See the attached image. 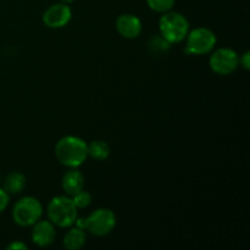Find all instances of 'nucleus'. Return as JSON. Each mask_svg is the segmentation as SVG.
Returning <instances> with one entry per match:
<instances>
[{"mask_svg": "<svg viewBox=\"0 0 250 250\" xmlns=\"http://www.w3.org/2000/svg\"><path fill=\"white\" fill-rule=\"evenodd\" d=\"M55 155L63 166L76 168L88 158V146L78 137L66 136L56 143Z\"/></svg>", "mask_w": 250, "mask_h": 250, "instance_id": "1", "label": "nucleus"}, {"mask_svg": "<svg viewBox=\"0 0 250 250\" xmlns=\"http://www.w3.org/2000/svg\"><path fill=\"white\" fill-rule=\"evenodd\" d=\"M161 37L170 44H176L186 39L189 32V22L180 12H164L159 21Z\"/></svg>", "mask_w": 250, "mask_h": 250, "instance_id": "2", "label": "nucleus"}, {"mask_svg": "<svg viewBox=\"0 0 250 250\" xmlns=\"http://www.w3.org/2000/svg\"><path fill=\"white\" fill-rule=\"evenodd\" d=\"M48 217L54 226L70 227L77 219V208L71 198L59 195L53 198L49 203Z\"/></svg>", "mask_w": 250, "mask_h": 250, "instance_id": "3", "label": "nucleus"}, {"mask_svg": "<svg viewBox=\"0 0 250 250\" xmlns=\"http://www.w3.org/2000/svg\"><path fill=\"white\" fill-rule=\"evenodd\" d=\"M43 214L41 202L33 197H24L15 204L12 209V219L15 224L22 227L33 226Z\"/></svg>", "mask_w": 250, "mask_h": 250, "instance_id": "4", "label": "nucleus"}, {"mask_svg": "<svg viewBox=\"0 0 250 250\" xmlns=\"http://www.w3.org/2000/svg\"><path fill=\"white\" fill-rule=\"evenodd\" d=\"M186 39L187 44L185 51L190 55H204L210 53L216 44V36L207 27H199L189 31Z\"/></svg>", "mask_w": 250, "mask_h": 250, "instance_id": "5", "label": "nucleus"}, {"mask_svg": "<svg viewBox=\"0 0 250 250\" xmlns=\"http://www.w3.org/2000/svg\"><path fill=\"white\" fill-rule=\"evenodd\" d=\"M116 226V216L110 209H98L84 219V229L94 236H106Z\"/></svg>", "mask_w": 250, "mask_h": 250, "instance_id": "6", "label": "nucleus"}, {"mask_svg": "<svg viewBox=\"0 0 250 250\" xmlns=\"http://www.w3.org/2000/svg\"><path fill=\"white\" fill-rule=\"evenodd\" d=\"M239 66V56L234 50L221 48L210 58V67L217 75H231Z\"/></svg>", "mask_w": 250, "mask_h": 250, "instance_id": "7", "label": "nucleus"}, {"mask_svg": "<svg viewBox=\"0 0 250 250\" xmlns=\"http://www.w3.org/2000/svg\"><path fill=\"white\" fill-rule=\"evenodd\" d=\"M72 12L70 6L63 2L54 4L43 14V22L49 28H61L71 21Z\"/></svg>", "mask_w": 250, "mask_h": 250, "instance_id": "8", "label": "nucleus"}, {"mask_svg": "<svg viewBox=\"0 0 250 250\" xmlns=\"http://www.w3.org/2000/svg\"><path fill=\"white\" fill-rule=\"evenodd\" d=\"M32 241L39 247H49L55 241V227L54 224L45 220H38L32 229Z\"/></svg>", "mask_w": 250, "mask_h": 250, "instance_id": "9", "label": "nucleus"}, {"mask_svg": "<svg viewBox=\"0 0 250 250\" xmlns=\"http://www.w3.org/2000/svg\"><path fill=\"white\" fill-rule=\"evenodd\" d=\"M116 29L124 38H137L142 32V22L134 15L124 14L116 20Z\"/></svg>", "mask_w": 250, "mask_h": 250, "instance_id": "10", "label": "nucleus"}, {"mask_svg": "<svg viewBox=\"0 0 250 250\" xmlns=\"http://www.w3.org/2000/svg\"><path fill=\"white\" fill-rule=\"evenodd\" d=\"M83 186H84V177H83L82 173L78 170H76V168L67 171V172L63 175L62 188L68 195H71V197H72L73 194H76L77 192H80L81 189H83Z\"/></svg>", "mask_w": 250, "mask_h": 250, "instance_id": "11", "label": "nucleus"}, {"mask_svg": "<svg viewBox=\"0 0 250 250\" xmlns=\"http://www.w3.org/2000/svg\"><path fill=\"white\" fill-rule=\"evenodd\" d=\"M26 187V177L21 172H11L6 176L4 181V188L7 194H17L23 190Z\"/></svg>", "mask_w": 250, "mask_h": 250, "instance_id": "12", "label": "nucleus"}, {"mask_svg": "<svg viewBox=\"0 0 250 250\" xmlns=\"http://www.w3.org/2000/svg\"><path fill=\"white\" fill-rule=\"evenodd\" d=\"M85 239H87V237H85L84 229H81L78 227H76V229H70L65 234L63 246L68 250H78L84 246Z\"/></svg>", "mask_w": 250, "mask_h": 250, "instance_id": "13", "label": "nucleus"}, {"mask_svg": "<svg viewBox=\"0 0 250 250\" xmlns=\"http://www.w3.org/2000/svg\"><path fill=\"white\" fill-rule=\"evenodd\" d=\"M110 155V146L104 141H93L88 146V156L95 160H105Z\"/></svg>", "mask_w": 250, "mask_h": 250, "instance_id": "14", "label": "nucleus"}, {"mask_svg": "<svg viewBox=\"0 0 250 250\" xmlns=\"http://www.w3.org/2000/svg\"><path fill=\"white\" fill-rule=\"evenodd\" d=\"M146 4L155 12H167L175 5V0H146Z\"/></svg>", "mask_w": 250, "mask_h": 250, "instance_id": "15", "label": "nucleus"}, {"mask_svg": "<svg viewBox=\"0 0 250 250\" xmlns=\"http://www.w3.org/2000/svg\"><path fill=\"white\" fill-rule=\"evenodd\" d=\"M71 199H72L73 204L76 205L77 209H84V208L89 207L90 203H92V195L88 192H85V190L81 189L80 192L73 194Z\"/></svg>", "mask_w": 250, "mask_h": 250, "instance_id": "16", "label": "nucleus"}, {"mask_svg": "<svg viewBox=\"0 0 250 250\" xmlns=\"http://www.w3.org/2000/svg\"><path fill=\"white\" fill-rule=\"evenodd\" d=\"M151 46H153V50L158 51H165L166 49L170 46V43L167 41L163 38V37H155V38L151 39Z\"/></svg>", "mask_w": 250, "mask_h": 250, "instance_id": "17", "label": "nucleus"}, {"mask_svg": "<svg viewBox=\"0 0 250 250\" xmlns=\"http://www.w3.org/2000/svg\"><path fill=\"white\" fill-rule=\"evenodd\" d=\"M9 194L6 193V190L4 188H0V212L4 211L6 209L7 204H9Z\"/></svg>", "mask_w": 250, "mask_h": 250, "instance_id": "18", "label": "nucleus"}, {"mask_svg": "<svg viewBox=\"0 0 250 250\" xmlns=\"http://www.w3.org/2000/svg\"><path fill=\"white\" fill-rule=\"evenodd\" d=\"M6 249H10V250H26L27 246L24 243H22V242L17 241V242H12V243H10L9 246L6 247Z\"/></svg>", "mask_w": 250, "mask_h": 250, "instance_id": "19", "label": "nucleus"}, {"mask_svg": "<svg viewBox=\"0 0 250 250\" xmlns=\"http://www.w3.org/2000/svg\"><path fill=\"white\" fill-rule=\"evenodd\" d=\"M249 51H246V53L243 54V55L239 58V63H241L242 66H243L246 70H249V65H250V60H249Z\"/></svg>", "mask_w": 250, "mask_h": 250, "instance_id": "20", "label": "nucleus"}, {"mask_svg": "<svg viewBox=\"0 0 250 250\" xmlns=\"http://www.w3.org/2000/svg\"><path fill=\"white\" fill-rule=\"evenodd\" d=\"M75 0H61V2H63V4H71V2H73Z\"/></svg>", "mask_w": 250, "mask_h": 250, "instance_id": "21", "label": "nucleus"}]
</instances>
